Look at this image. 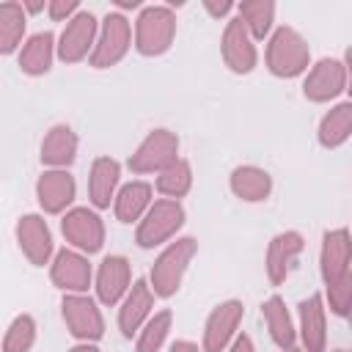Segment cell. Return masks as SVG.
Wrapping results in <instances>:
<instances>
[{
  "label": "cell",
  "instance_id": "obj_1",
  "mask_svg": "<svg viewBox=\"0 0 352 352\" xmlns=\"http://www.w3.org/2000/svg\"><path fill=\"white\" fill-rule=\"evenodd\" d=\"M267 60H270V69L280 77L300 74L308 63V44L292 28H280L270 44Z\"/></svg>",
  "mask_w": 352,
  "mask_h": 352
},
{
  "label": "cell",
  "instance_id": "obj_2",
  "mask_svg": "<svg viewBox=\"0 0 352 352\" xmlns=\"http://www.w3.org/2000/svg\"><path fill=\"white\" fill-rule=\"evenodd\" d=\"M192 253H195V242L192 239H179L176 245H170L160 256V261L151 270V283H154V292L157 294L168 297V294H173L179 289L182 272H184V267H187V261H190Z\"/></svg>",
  "mask_w": 352,
  "mask_h": 352
},
{
  "label": "cell",
  "instance_id": "obj_3",
  "mask_svg": "<svg viewBox=\"0 0 352 352\" xmlns=\"http://www.w3.org/2000/svg\"><path fill=\"white\" fill-rule=\"evenodd\" d=\"M176 22L168 8H146L138 19V50L143 55L165 52L173 38Z\"/></svg>",
  "mask_w": 352,
  "mask_h": 352
},
{
  "label": "cell",
  "instance_id": "obj_4",
  "mask_svg": "<svg viewBox=\"0 0 352 352\" xmlns=\"http://www.w3.org/2000/svg\"><path fill=\"white\" fill-rule=\"evenodd\" d=\"M182 220H184V212L176 201H160V204H154V209L143 220V226L138 231V242L143 248H154L162 239H168L182 226Z\"/></svg>",
  "mask_w": 352,
  "mask_h": 352
},
{
  "label": "cell",
  "instance_id": "obj_5",
  "mask_svg": "<svg viewBox=\"0 0 352 352\" xmlns=\"http://www.w3.org/2000/svg\"><path fill=\"white\" fill-rule=\"evenodd\" d=\"M176 157V138L165 129H157L146 138V143L138 148V154L129 160L132 170H157L173 165Z\"/></svg>",
  "mask_w": 352,
  "mask_h": 352
},
{
  "label": "cell",
  "instance_id": "obj_6",
  "mask_svg": "<svg viewBox=\"0 0 352 352\" xmlns=\"http://www.w3.org/2000/svg\"><path fill=\"white\" fill-rule=\"evenodd\" d=\"M126 44H129V25H126V19L121 14H110L104 19L102 38L96 44V52L91 55V63L94 66H110V63H116L126 52Z\"/></svg>",
  "mask_w": 352,
  "mask_h": 352
},
{
  "label": "cell",
  "instance_id": "obj_7",
  "mask_svg": "<svg viewBox=\"0 0 352 352\" xmlns=\"http://www.w3.org/2000/svg\"><path fill=\"white\" fill-rule=\"evenodd\" d=\"M60 228H63V234H66V239H69L72 245H77V248H82V250H88V253L99 250L102 236H104L99 217H96L94 212H88V209H74V212H69V214L63 217Z\"/></svg>",
  "mask_w": 352,
  "mask_h": 352
},
{
  "label": "cell",
  "instance_id": "obj_8",
  "mask_svg": "<svg viewBox=\"0 0 352 352\" xmlns=\"http://www.w3.org/2000/svg\"><path fill=\"white\" fill-rule=\"evenodd\" d=\"M349 256H352V239H349V234L344 228L327 231L324 234V245H322V275H324V280L330 286L344 278L346 264H349Z\"/></svg>",
  "mask_w": 352,
  "mask_h": 352
},
{
  "label": "cell",
  "instance_id": "obj_9",
  "mask_svg": "<svg viewBox=\"0 0 352 352\" xmlns=\"http://www.w3.org/2000/svg\"><path fill=\"white\" fill-rule=\"evenodd\" d=\"M16 236H19V248L25 250V256L33 264H47L50 250H52V239L47 231V223L36 214H28L19 220L16 226Z\"/></svg>",
  "mask_w": 352,
  "mask_h": 352
},
{
  "label": "cell",
  "instance_id": "obj_10",
  "mask_svg": "<svg viewBox=\"0 0 352 352\" xmlns=\"http://www.w3.org/2000/svg\"><path fill=\"white\" fill-rule=\"evenodd\" d=\"M63 319L77 338H99L102 336V316H99L96 305L85 297H66Z\"/></svg>",
  "mask_w": 352,
  "mask_h": 352
},
{
  "label": "cell",
  "instance_id": "obj_11",
  "mask_svg": "<svg viewBox=\"0 0 352 352\" xmlns=\"http://www.w3.org/2000/svg\"><path fill=\"white\" fill-rule=\"evenodd\" d=\"M344 88V69L338 60H322L305 80V96L314 102H324Z\"/></svg>",
  "mask_w": 352,
  "mask_h": 352
},
{
  "label": "cell",
  "instance_id": "obj_12",
  "mask_svg": "<svg viewBox=\"0 0 352 352\" xmlns=\"http://www.w3.org/2000/svg\"><path fill=\"white\" fill-rule=\"evenodd\" d=\"M223 58L234 72H250L256 63V52L245 36V25L242 19H234L223 36Z\"/></svg>",
  "mask_w": 352,
  "mask_h": 352
},
{
  "label": "cell",
  "instance_id": "obj_13",
  "mask_svg": "<svg viewBox=\"0 0 352 352\" xmlns=\"http://www.w3.org/2000/svg\"><path fill=\"white\" fill-rule=\"evenodd\" d=\"M38 204L47 212H60L72 198H74V179L63 170H50L38 179Z\"/></svg>",
  "mask_w": 352,
  "mask_h": 352
},
{
  "label": "cell",
  "instance_id": "obj_14",
  "mask_svg": "<svg viewBox=\"0 0 352 352\" xmlns=\"http://www.w3.org/2000/svg\"><path fill=\"white\" fill-rule=\"evenodd\" d=\"M302 250V239L300 234L289 231V234H280L272 239L270 245V256H267V272H270V280L272 283H280L286 278V272L292 270L297 253Z\"/></svg>",
  "mask_w": 352,
  "mask_h": 352
},
{
  "label": "cell",
  "instance_id": "obj_15",
  "mask_svg": "<svg viewBox=\"0 0 352 352\" xmlns=\"http://www.w3.org/2000/svg\"><path fill=\"white\" fill-rule=\"evenodd\" d=\"M52 280L63 289H74V292H82L88 289V280H91V267L82 256L72 253V250H63L58 253L55 264H52Z\"/></svg>",
  "mask_w": 352,
  "mask_h": 352
},
{
  "label": "cell",
  "instance_id": "obj_16",
  "mask_svg": "<svg viewBox=\"0 0 352 352\" xmlns=\"http://www.w3.org/2000/svg\"><path fill=\"white\" fill-rule=\"evenodd\" d=\"M94 30H96V25H94V16L91 14L74 16L66 25L63 36H60V58L63 60H80L88 52V44L94 38Z\"/></svg>",
  "mask_w": 352,
  "mask_h": 352
},
{
  "label": "cell",
  "instance_id": "obj_17",
  "mask_svg": "<svg viewBox=\"0 0 352 352\" xmlns=\"http://www.w3.org/2000/svg\"><path fill=\"white\" fill-rule=\"evenodd\" d=\"M239 316H242V305L239 302H226V305H220L209 316V322H206V341H204L206 352H220L226 346V341L234 333Z\"/></svg>",
  "mask_w": 352,
  "mask_h": 352
},
{
  "label": "cell",
  "instance_id": "obj_18",
  "mask_svg": "<svg viewBox=\"0 0 352 352\" xmlns=\"http://www.w3.org/2000/svg\"><path fill=\"white\" fill-rule=\"evenodd\" d=\"M126 283H129V264H126V258H121V256H107V258L102 261L99 286H96L102 302L113 305V302L121 297V292L126 289Z\"/></svg>",
  "mask_w": 352,
  "mask_h": 352
},
{
  "label": "cell",
  "instance_id": "obj_19",
  "mask_svg": "<svg viewBox=\"0 0 352 352\" xmlns=\"http://www.w3.org/2000/svg\"><path fill=\"white\" fill-rule=\"evenodd\" d=\"M77 138L69 126H55L41 143V160L50 165H69L74 160Z\"/></svg>",
  "mask_w": 352,
  "mask_h": 352
},
{
  "label": "cell",
  "instance_id": "obj_20",
  "mask_svg": "<svg viewBox=\"0 0 352 352\" xmlns=\"http://www.w3.org/2000/svg\"><path fill=\"white\" fill-rule=\"evenodd\" d=\"M300 316H302V338L308 352H322L324 346V314H322V300L314 294L311 300H305L300 305Z\"/></svg>",
  "mask_w": 352,
  "mask_h": 352
},
{
  "label": "cell",
  "instance_id": "obj_21",
  "mask_svg": "<svg viewBox=\"0 0 352 352\" xmlns=\"http://www.w3.org/2000/svg\"><path fill=\"white\" fill-rule=\"evenodd\" d=\"M148 308H151V292H148V286L143 280H135V286H132V292H129V297H126V302L121 308V330H124V336H132L138 330V324L143 322Z\"/></svg>",
  "mask_w": 352,
  "mask_h": 352
},
{
  "label": "cell",
  "instance_id": "obj_22",
  "mask_svg": "<svg viewBox=\"0 0 352 352\" xmlns=\"http://www.w3.org/2000/svg\"><path fill=\"white\" fill-rule=\"evenodd\" d=\"M116 182H118V162L107 160V157L96 160L91 168V198L96 206H110Z\"/></svg>",
  "mask_w": 352,
  "mask_h": 352
},
{
  "label": "cell",
  "instance_id": "obj_23",
  "mask_svg": "<svg viewBox=\"0 0 352 352\" xmlns=\"http://www.w3.org/2000/svg\"><path fill=\"white\" fill-rule=\"evenodd\" d=\"M50 58H52V36L50 33H36L22 55H19V66L28 72V74H41L50 69Z\"/></svg>",
  "mask_w": 352,
  "mask_h": 352
},
{
  "label": "cell",
  "instance_id": "obj_24",
  "mask_svg": "<svg viewBox=\"0 0 352 352\" xmlns=\"http://www.w3.org/2000/svg\"><path fill=\"white\" fill-rule=\"evenodd\" d=\"M231 187L245 201H261L270 192V176L258 168H236L231 176Z\"/></svg>",
  "mask_w": 352,
  "mask_h": 352
},
{
  "label": "cell",
  "instance_id": "obj_25",
  "mask_svg": "<svg viewBox=\"0 0 352 352\" xmlns=\"http://www.w3.org/2000/svg\"><path fill=\"white\" fill-rule=\"evenodd\" d=\"M148 195H151V187H148V184H143V182L126 184V187L121 190L118 201H116V214H118V220H124V223L138 220L140 212L148 206Z\"/></svg>",
  "mask_w": 352,
  "mask_h": 352
},
{
  "label": "cell",
  "instance_id": "obj_26",
  "mask_svg": "<svg viewBox=\"0 0 352 352\" xmlns=\"http://www.w3.org/2000/svg\"><path fill=\"white\" fill-rule=\"evenodd\" d=\"M352 132V102L338 104L336 110H330L319 126V140L324 146H338L346 135Z\"/></svg>",
  "mask_w": 352,
  "mask_h": 352
},
{
  "label": "cell",
  "instance_id": "obj_27",
  "mask_svg": "<svg viewBox=\"0 0 352 352\" xmlns=\"http://www.w3.org/2000/svg\"><path fill=\"white\" fill-rule=\"evenodd\" d=\"M264 319H267V324H270V333H272L275 344H280L283 349H286V346L292 349V344H294V330H292V322H289V314H286L280 297H272V300L264 302Z\"/></svg>",
  "mask_w": 352,
  "mask_h": 352
},
{
  "label": "cell",
  "instance_id": "obj_28",
  "mask_svg": "<svg viewBox=\"0 0 352 352\" xmlns=\"http://www.w3.org/2000/svg\"><path fill=\"white\" fill-rule=\"evenodd\" d=\"M22 30H25L22 8L16 3H3L0 6V50L11 52L22 38Z\"/></svg>",
  "mask_w": 352,
  "mask_h": 352
},
{
  "label": "cell",
  "instance_id": "obj_29",
  "mask_svg": "<svg viewBox=\"0 0 352 352\" xmlns=\"http://www.w3.org/2000/svg\"><path fill=\"white\" fill-rule=\"evenodd\" d=\"M157 187H160V192H165V195H184L187 190H190V165L187 162H173V165H168L165 170H162V176H160V182H157Z\"/></svg>",
  "mask_w": 352,
  "mask_h": 352
},
{
  "label": "cell",
  "instance_id": "obj_30",
  "mask_svg": "<svg viewBox=\"0 0 352 352\" xmlns=\"http://www.w3.org/2000/svg\"><path fill=\"white\" fill-rule=\"evenodd\" d=\"M33 344V319L30 316H16L14 324L6 333L3 352H28Z\"/></svg>",
  "mask_w": 352,
  "mask_h": 352
},
{
  "label": "cell",
  "instance_id": "obj_31",
  "mask_svg": "<svg viewBox=\"0 0 352 352\" xmlns=\"http://www.w3.org/2000/svg\"><path fill=\"white\" fill-rule=\"evenodd\" d=\"M168 327H170V311L157 314V316L148 322L146 333L140 336V341H138V352H157L160 344H162V338H165V333H168Z\"/></svg>",
  "mask_w": 352,
  "mask_h": 352
},
{
  "label": "cell",
  "instance_id": "obj_32",
  "mask_svg": "<svg viewBox=\"0 0 352 352\" xmlns=\"http://www.w3.org/2000/svg\"><path fill=\"white\" fill-rule=\"evenodd\" d=\"M242 19L245 22H250V28H253V33L256 36H264L267 33V28H270V22H272V3H264V0H258V3H242Z\"/></svg>",
  "mask_w": 352,
  "mask_h": 352
},
{
  "label": "cell",
  "instance_id": "obj_33",
  "mask_svg": "<svg viewBox=\"0 0 352 352\" xmlns=\"http://www.w3.org/2000/svg\"><path fill=\"white\" fill-rule=\"evenodd\" d=\"M330 305L336 314H344L346 308H352V272H344V278L330 286Z\"/></svg>",
  "mask_w": 352,
  "mask_h": 352
},
{
  "label": "cell",
  "instance_id": "obj_34",
  "mask_svg": "<svg viewBox=\"0 0 352 352\" xmlns=\"http://www.w3.org/2000/svg\"><path fill=\"white\" fill-rule=\"evenodd\" d=\"M77 8V3H72V0H55V3H50V14L55 16V19H63L66 14H72Z\"/></svg>",
  "mask_w": 352,
  "mask_h": 352
},
{
  "label": "cell",
  "instance_id": "obj_35",
  "mask_svg": "<svg viewBox=\"0 0 352 352\" xmlns=\"http://www.w3.org/2000/svg\"><path fill=\"white\" fill-rule=\"evenodd\" d=\"M231 352H253V349H250V338H248V336H239Z\"/></svg>",
  "mask_w": 352,
  "mask_h": 352
},
{
  "label": "cell",
  "instance_id": "obj_36",
  "mask_svg": "<svg viewBox=\"0 0 352 352\" xmlns=\"http://www.w3.org/2000/svg\"><path fill=\"white\" fill-rule=\"evenodd\" d=\"M170 352H198V349H195L190 341H176V344L170 346Z\"/></svg>",
  "mask_w": 352,
  "mask_h": 352
},
{
  "label": "cell",
  "instance_id": "obj_37",
  "mask_svg": "<svg viewBox=\"0 0 352 352\" xmlns=\"http://www.w3.org/2000/svg\"><path fill=\"white\" fill-rule=\"evenodd\" d=\"M206 8H209L212 14H223V11H228V3H220V6H214V3H206Z\"/></svg>",
  "mask_w": 352,
  "mask_h": 352
},
{
  "label": "cell",
  "instance_id": "obj_38",
  "mask_svg": "<svg viewBox=\"0 0 352 352\" xmlns=\"http://www.w3.org/2000/svg\"><path fill=\"white\" fill-rule=\"evenodd\" d=\"M72 352H99V349H94V346H74Z\"/></svg>",
  "mask_w": 352,
  "mask_h": 352
},
{
  "label": "cell",
  "instance_id": "obj_39",
  "mask_svg": "<svg viewBox=\"0 0 352 352\" xmlns=\"http://www.w3.org/2000/svg\"><path fill=\"white\" fill-rule=\"evenodd\" d=\"M346 60H349V66H352V50L346 52ZM349 91H352V88H349Z\"/></svg>",
  "mask_w": 352,
  "mask_h": 352
},
{
  "label": "cell",
  "instance_id": "obj_40",
  "mask_svg": "<svg viewBox=\"0 0 352 352\" xmlns=\"http://www.w3.org/2000/svg\"><path fill=\"white\" fill-rule=\"evenodd\" d=\"M289 352H300V349H289Z\"/></svg>",
  "mask_w": 352,
  "mask_h": 352
},
{
  "label": "cell",
  "instance_id": "obj_41",
  "mask_svg": "<svg viewBox=\"0 0 352 352\" xmlns=\"http://www.w3.org/2000/svg\"><path fill=\"white\" fill-rule=\"evenodd\" d=\"M338 352H346V349H338Z\"/></svg>",
  "mask_w": 352,
  "mask_h": 352
},
{
  "label": "cell",
  "instance_id": "obj_42",
  "mask_svg": "<svg viewBox=\"0 0 352 352\" xmlns=\"http://www.w3.org/2000/svg\"><path fill=\"white\" fill-rule=\"evenodd\" d=\"M349 322H352V314H349Z\"/></svg>",
  "mask_w": 352,
  "mask_h": 352
}]
</instances>
